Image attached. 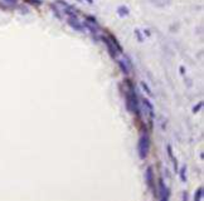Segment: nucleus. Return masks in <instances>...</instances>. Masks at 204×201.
Here are the masks:
<instances>
[{"mask_svg":"<svg viewBox=\"0 0 204 201\" xmlns=\"http://www.w3.org/2000/svg\"><path fill=\"white\" fill-rule=\"evenodd\" d=\"M126 107L131 113H135L137 117H140V107L137 101V94H136L134 86L130 83V88L126 93Z\"/></svg>","mask_w":204,"mask_h":201,"instance_id":"f257e3e1","label":"nucleus"},{"mask_svg":"<svg viewBox=\"0 0 204 201\" xmlns=\"http://www.w3.org/2000/svg\"><path fill=\"white\" fill-rule=\"evenodd\" d=\"M137 150H139V155L141 158L147 157V153H149V150H150V138H149V135L147 133H142L140 136Z\"/></svg>","mask_w":204,"mask_h":201,"instance_id":"f03ea898","label":"nucleus"},{"mask_svg":"<svg viewBox=\"0 0 204 201\" xmlns=\"http://www.w3.org/2000/svg\"><path fill=\"white\" fill-rule=\"evenodd\" d=\"M101 39L103 40V43L106 44V47H107L110 55H111L112 58H116V57H117V52H119V50H117V48L115 47V44L111 41V39H110L108 37H106V35H102Z\"/></svg>","mask_w":204,"mask_h":201,"instance_id":"7ed1b4c3","label":"nucleus"},{"mask_svg":"<svg viewBox=\"0 0 204 201\" xmlns=\"http://www.w3.org/2000/svg\"><path fill=\"white\" fill-rule=\"evenodd\" d=\"M170 196L169 189L165 186V182L162 180H159V198L162 201H168Z\"/></svg>","mask_w":204,"mask_h":201,"instance_id":"20e7f679","label":"nucleus"},{"mask_svg":"<svg viewBox=\"0 0 204 201\" xmlns=\"http://www.w3.org/2000/svg\"><path fill=\"white\" fill-rule=\"evenodd\" d=\"M146 182L151 190H155V181H154V172H153V167H147L146 169Z\"/></svg>","mask_w":204,"mask_h":201,"instance_id":"39448f33","label":"nucleus"},{"mask_svg":"<svg viewBox=\"0 0 204 201\" xmlns=\"http://www.w3.org/2000/svg\"><path fill=\"white\" fill-rule=\"evenodd\" d=\"M68 24H69L74 30H78V32H83V25L79 23L76 18H69L68 19Z\"/></svg>","mask_w":204,"mask_h":201,"instance_id":"423d86ee","label":"nucleus"},{"mask_svg":"<svg viewBox=\"0 0 204 201\" xmlns=\"http://www.w3.org/2000/svg\"><path fill=\"white\" fill-rule=\"evenodd\" d=\"M117 64H119L120 69L122 70V73H125V74H128V72H130L131 68L127 66L126 62H124V60H119V59H117Z\"/></svg>","mask_w":204,"mask_h":201,"instance_id":"0eeeda50","label":"nucleus"},{"mask_svg":"<svg viewBox=\"0 0 204 201\" xmlns=\"http://www.w3.org/2000/svg\"><path fill=\"white\" fill-rule=\"evenodd\" d=\"M144 103H145V106L147 108H149V113H150V117L153 118V117L155 116V112H154V106L150 103V101H147V99H144Z\"/></svg>","mask_w":204,"mask_h":201,"instance_id":"6e6552de","label":"nucleus"},{"mask_svg":"<svg viewBox=\"0 0 204 201\" xmlns=\"http://www.w3.org/2000/svg\"><path fill=\"white\" fill-rule=\"evenodd\" d=\"M107 37L110 38V39H111V41H112V43L115 44V47L117 48V50H119V53H122V47H121V45H120V43H119V41L116 40V38L113 37V35H111V34H110V35H107Z\"/></svg>","mask_w":204,"mask_h":201,"instance_id":"1a4fd4ad","label":"nucleus"},{"mask_svg":"<svg viewBox=\"0 0 204 201\" xmlns=\"http://www.w3.org/2000/svg\"><path fill=\"white\" fill-rule=\"evenodd\" d=\"M117 13H119L120 17H126V15L128 14V9L126 6H120L119 9H117Z\"/></svg>","mask_w":204,"mask_h":201,"instance_id":"9d476101","label":"nucleus"},{"mask_svg":"<svg viewBox=\"0 0 204 201\" xmlns=\"http://www.w3.org/2000/svg\"><path fill=\"white\" fill-rule=\"evenodd\" d=\"M86 21H87V23H90V24L97 25V20H96V18L91 17V15H87V17H86Z\"/></svg>","mask_w":204,"mask_h":201,"instance_id":"9b49d317","label":"nucleus"},{"mask_svg":"<svg viewBox=\"0 0 204 201\" xmlns=\"http://www.w3.org/2000/svg\"><path fill=\"white\" fill-rule=\"evenodd\" d=\"M141 87H142V88H144V90H145V92L147 93V94H149V96H153V93H151V90H150V88H149V87H147L146 86V83H141Z\"/></svg>","mask_w":204,"mask_h":201,"instance_id":"f8f14e48","label":"nucleus"},{"mask_svg":"<svg viewBox=\"0 0 204 201\" xmlns=\"http://www.w3.org/2000/svg\"><path fill=\"white\" fill-rule=\"evenodd\" d=\"M4 4H6L8 6H14L17 4V0H3Z\"/></svg>","mask_w":204,"mask_h":201,"instance_id":"ddd939ff","label":"nucleus"},{"mask_svg":"<svg viewBox=\"0 0 204 201\" xmlns=\"http://www.w3.org/2000/svg\"><path fill=\"white\" fill-rule=\"evenodd\" d=\"M185 171H187V167L183 166L181 170H180V177H181V180H183V181H185Z\"/></svg>","mask_w":204,"mask_h":201,"instance_id":"4468645a","label":"nucleus"},{"mask_svg":"<svg viewBox=\"0 0 204 201\" xmlns=\"http://www.w3.org/2000/svg\"><path fill=\"white\" fill-rule=\"evenodd\" d=\"M25 3H30V4H33V5H40L42 4L40 0H25Z\"/></svg>","mask_w":204,"mask_h":201,"instance_id":"2eb2a0df","label":"nucleus"},{"mask_svg":"<svg viewBox=\"0 0 204 201\" xmlns=\"http://www.w3.org/2000/svg\"><path fill=\"white\" fill-rule=\"evenodd\" d=\"M202 106H203V102H199V104H196L195 107L193 108V112H194V113H196V112H198L200 108H202Z\"/></svg>","mask_w":204,"mask_h":201,"instance_id":"dca6fc26","label":"nucleus"},{"mask_svg":"<svg viewBox=\"0 0 204 201\" xmlns=\"http://www.w3.org/2000/svg\"><path fill=\"white\" fill-rule=\"evenodd\" d=\"M202 191H203V187H200L198 191H196V194H195V200L198 201L200 199V196H202Z\"/></svg>","mask_w":204,"mask_h":201,"instance_id":"f3484780","label":"nucleus"},{"mask_svg":"<svg viewBox=\"0 0 204 201\" xmlns=\"http://www.w3.org/2000/svg\"><path fill=\"white\" fill-rule=\"evenodd\" d=\"M135 34H136V37H139V40L142 41V35H141V33H140V30L136 29V30H135Z\"/></svg>","mask_w":204,"mask_h":201,"instance_id":"a211bd4d","label":"nucleus"},{"mask_svg":"<svg viewBox=\"0 0 204 201\" xmlns=\"http://www.w3.org/2000/svg\"><path fill=\"white\" fill-rule=\"evenodd\" d=\"M87 1H88L90 4H92V3H93V0H87Z\"/></svg>","mask_w":204,"mask_h":201,"instance_id":"6ab92c4d","label":"nucleus"}]
</instances>
